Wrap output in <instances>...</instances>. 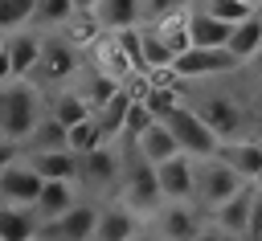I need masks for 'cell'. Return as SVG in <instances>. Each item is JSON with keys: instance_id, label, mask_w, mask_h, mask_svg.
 I'll return each mask as SVG.
<instances>
[{"instance_id": "6da1fadb", "label": "cell", "mask_w": 262, "mask_h": 241, "mask_svg": "<svg viewBox=\"0 0 262 241\" xmlns=\"http://www.w3.org/2000/svg\"><path fill=\"white\" fill-rule=\"evenodd\" d=\"M45 110H49V94L33 78H12V82L0 86V131H4V139L25 143L37 131V123L45 118Z\"/></svg>"}, {"instance_id": "7a4b0ae2", "label": "cell", "mask_w": 262, "mask_h": 241, "mask_svg": "<svg viewBox=\"0 0 262 241\" xmlns=\"http://www.w3.org/2000/svg\"><path fill=\"white\" fill-rule=\"evenodd\" d=\"M123 163H127L123 143H98V147L82 151V155H78V172H74L78 192L90 196V200H111V196L119 192Z\"/></svg>"}, {"instance_id": "3957f363", "label": "cell", "mask_w": 262, "mask_h": 241, "mask_svg": "<svg viewBox=\"0 0 262 241\" xmlns=\"http://www.w3.org/2000/svg\"><path fill=\"white\" fill-rule=\"evenodd\" d=\"M123 143V151H127V163H123V180H119V200L123 204H131L143 221L164 204V192H160V180H156V163H147L139 151H135V143L131 139H119Z\"/></svg>"}, {"instance_id": "277c9868", "label": "cell", "mask_w": 262, "mask_h": 241, "mask_svg": "<svg viewBox=\"0 0 262 241\" xmlns=\"http://www.w3.org/2000/svg\"><path fill=\"white\" fill-rule=\"evenodd\" d=\"M86 65V53L74 45V41H66L61 33H45V41H41V57H37V65H33V82L41 86V90H57V86H66V82H74L78 78V69Z\"/></svg>"}, {"instance_id": "5b68a950", "label": "cell", "mask_w": 262, "mask_h": 241, "mask_svg": "<svg viewBox=\"0 0 262 241\" xmlns=\"http://www.w3.org/2000/svg\"><path fill=\"white\" fill-rule=\"evenodd\" d=\"M205 229V208L196 200H164L147 216V233L160 241H192Z\"/></svg>"}, {"instance_id": "8992f818", "label": "cell", "mask_w": 262, "mask_h": 241, "mask_svg": "<svg viewBox=\"0 0 262 241\" xmlns=\"http://www.w3.org/2000/svg\"><path fill=\"white\" fill-rule=\"evenodd\" d=\"M242 65H246V61H242L229 45H192V49H184V53L172 61L176 78H184V82L225 78V74H233V69H242Z\"/></svg>"}, {"instance_id": "52a82bcc", "label": "cell", "mask_w": 262, "mask_h": 241, "mask_svg": "<svg viewBox=\"0 0 262 241\" xmlns=\"http://www.w3.org/2000/svg\"><path fill=\"white\" fill-rule=\"evenodd\" d=\"M164 123L172 127V135H176V143H180V151L184 155H192V159H201V155H213L217 151V143H221V135L201 118V110L192 106V102H180V106H172L168 114H164Z\"/></svg>"}, {"instance_id": "ba28073f", "label": "cell", "mask_w": 262, "mask_h": 241, "mask_svg": "<svg viewBox=\"0 0 262 241\" xmlns=\"http://www.w3.org/2000/svg\"><path fill=\"white\" fill-rule=\"evenodd\" d=\"M242 184H246V180H242L221 155H201V159H196V204H201L205 212L217 208L221 200H229Z\"/></svg>"}, {"instance_id": "9c48e42d", "label": "cell", "mask_w": 262, "mask_h": 241, "mask_svg": "<svg viewBox=\"0 0 262 241\" xmlns=\"http://www.w3.org/2000/svg\"><path fill=\"white\" fill-rule=\"evenodd\" d=\"M98 204L90 196H78L74 208H66L61 216L45 221L37 229V241H94V225H98Z\"/></svg>"}, {"instance_id": "30bf717a", "label": "cell", "mask_w": 262, "mask_h": 241, "mask_svg": "<svg viewBox=\"0 0 262 241\" xmlns=\"http://www.w3.org/2000/svg\"><path fill=\"white\" fill-rule=\"evenodd\" d=\"M143 233H147V221H143L131 204H123L119 196H111V200L98 204L94 241H139Z\"/></svg>"}, {"instance_id": "8fae6325", "label": "cell", "mask_w": 262, "mask_h": 241, "mask_svg": "<svg viewBox=\"0 0 262 241\" xmlns=\"http://www.w3.org/2000/svg\"><path fill=\"white\" fill-rule=\"evenodd\" d=\"M196 110H201V118L221 135V139H237V135H250L246 131V123H250V114H246V106L237 102V98H225V94H205V98H196L192 102Z\"/></svg>"}, {"instance_id": "7c38bea8", "label": "cell", "mask_w": 262, "mask_h": 241, "mask_svg": "<svg viewBox=\"0 0 262 241\" xmlns=\"http://www.w3.org/2000/svg\"><path fill=\"white\" fill-rule=\"evenodd\" d=\"M41 188H45V176H41L25 155L0 172V200H4V204H29V208H33L37 196H41Z\"/></svg>"}, {"instance_id": "4fadbf2b", "label": "cell", "mask_w": 262, "mask_h": 241, "mask_svg": "<svg viewBox=\"0 0 262 241\" xmlns=\"http://www.w3.org/2000/svg\"><path fill=\"white\" fill-rule=\"evenodd\" d=\"M156 180L164 200H196V159L192 155H172L164 163H156Z\"/></svg>"}, {"instance_id": "5bb4252c", "label": "cell", "mask_w": 262, "mask_h": 241, "mask_svg": "<svg viewBox=\"0 0 262 241\" xmlns=\"http://www.w3.org/2000/svg\"><path fill=\"white\" fill-rule=\"evenodd\" d=\"M254 184H258V180H246L229 200H221L217 208H209V221L221 225L225 233H237V237L250 241V204H254Z\"/></svg>"}, {"instance_id": "9a60e30c", "label": "cell", "mask_w": 262, "mask_h": 241, "mask_svg": "<svg viewBox=\"0 0 262 241\" xmlns=\"http://www.w3.org/2000/svg\"><path fill=\"white\" fill-rule=\"evenodd\" d=\"M213 155H221V159H225L242 180H262V139H254V135L221 139Z\"/></svg>"}, {"instance_id": "2e32d148", "label": "cell", "mask_w": 262, "mask_h": 241, "mask_svg": "<svg viewBox=\"0 0 262 241\" xmlns=\"http://www.w3.org/2000/svg\"><path fill=\"white\" fill-rule=\"evenodd\" d=\"M86 61H90L94 69L111 74V78H115L119 86H123V82H127V78L135 74V61H131V57L123 53V45H119V37H115V33H102V37H98V41H94V45L86 49Z\"/></svg>"}, {"instance_id": "e0dca14e", "label": "cell", "mask_w": 262, "mask_h": 241, "mask_svg": "<svg viewBox=\"0 0 262 241\" xmlns=\"http://www.w3.org/2000/svg\"><path fill=\"white\" fill-rule=\"evenodd\" d=\"M41 41H45V29H37V25H20V29H12V33L4 37L16 78H29V74H33L37 57H41Z\"/></svg>"}, {"instance_id": "ac0fdd59", "label": "cell", "mask_w": 262, "mask_h": 241, "mask_svg": "<svg viewBox=\"0 0 262 241\" xmlns=\"http://www.w3.org/2000/svg\"><path fill=\"white\" fill-rule=\"evenodd\" d=\"M49 94V114L70 131L74 123H82V118H90L94 114V106L82 98V90L74 86V82H66V86H57V90H45Z\"/></svg>"}, {"instance_id": "d6986e66", "label": "cell", "mask_w": 262, "mask_h": 241, "mask_svg": "<svg viewBox=\"0 0 262 241\" xmlns=\"http://www.w3.org/2000/svg\"><path fill=\"white\" fill-rule=\"evenodd\" d=\"M78 184L74 180H45V188H41V196H37V204H33V212L41 216V225L45 221H53V216H61L66 208H74L78 204Z\"/></svg>"}, {"instance_id": "ffe728a7", "label": "cell", "mask_w": 262, "mask_h": 241, "mask_svg": "<svg viewBox=\"0 0 262 241\" xmlns=\"http://www.w3.org/2000/svg\"><path fill=\"white\" fill-rule=\"evenodd\" d=\"M41 216L29 204H4L0 200V241H37Z\"/></svg>"}, {"instance_id": "44dd1931", "label": "cell", "mask_w": 262, "mask_h": 241, "mask_svg": "<svg viewBox=\"0 0 262 241\" xmlns=\"http://www.w3.org/2000/svg\"><path fill=\"white\" fill-rule=\"evenodd\" d=\"M131 94H127V86H119L98 110H94V118H98V127H102V139L106 143H119L123 139V131H127V110H131Z\"/></svg>"}, {"instance_id": "7402d4cb", "label": "cell", "mask_w": 262, "mask_h": 241, "mask_svg": "<svg viewBox=\"0 0 262 241\" xmlns=\"http://www.w3.org/2000/svg\"><path fill=\"white\" fill-rule=\"evenodd\" d=\"M135 151L147 159V163H164V159H172V155H180V143H176V135H172V127L164 123V118H156L139 139H135Z\"/></svg>"}, {"instance_id": "603a6c76", "label": "cell", "mask_w": 262, "mask_h": 241, "mask_svg": "<svg viewBox=\"0 0 262 241\" xmlns=\"http://www.w3.org/2000/svg\"><path fill=\"white\" fill-rule=\"evenodd\" d=\"M25 159L45 176V180H74L78 172V151L70 147H49V151H25Z\"/></svg>"}, {"instance_id": "cb8c5ba5", "label": "cell", "mask_w": 262, "mask_h": 241, "mask_svg": "<svg viewBox=\"0 0 262 241\" xmlns=\"http://www.w3.org/2000/svg\"><path fill=\"white\" fill-rule=\"evenodd\" d=\"M90 12L98 16V25H102L106 33H115V29H131V25H143V8H139V0H98Z\"/></svg>"}, {"instance_id": "d4e9b609", "label": "cell", "mask_w": 262, "mask_h": 241, "mask_svg": "<svg viewBox=\"0 0 262 241\" xmlns=\"http://www.w3.org/2000/svg\"><path fill=\"white\" fill-rule=\"evenodd\" d=\"M188 33H192V45H225V41H229V33H233V25H229V20H221V16H213V12H205L201 4H192Z\"/></svg>"}, {"instance_id": "484cf974", "label": "cell", "mask_w": 262, "mask_h": 241, "mask_svg": "<svg viewBox=\"0 0 262 241\" xmlns=\"http://www.w3.org/2000/svg\"><path fill=\"white\" fill-rule=\"evenodd\" d=\"M53 33H61L66 41H74V45H78V49L86 53V49H90V45H94V41H98V37H102L106 29L98 25V16H94L90 8H78V12H74V16H70V20L61 25V29H53Z\"/></svg>"}, {"instance_id": "4316f807", "label": "cell", "mask_w": 262, "mask_h": 241, "mask_svg": "<svg viewBox=\"0 0 262 241\" xmlns=\"http://www.w3.org/2000/svg\"><path fill=\"white\" fill-rule=\"evenodd\" d=\"M74 86L82 90V98H86V102H90L94 110H98V106H102V102H106V98H111V94L119 90V82H115L111 74H102V69H94L90 61H86V65L78 69V78H74Z\"/></svg>"}, {"instance_id": "83f0119b", "label": "cell", "mask_w": 262, "mask_h": 241, "mask_svg": "<svg viewBox=\"0 0 262 241\" xmlns=\"http://www.w3.org/2000/svg\"><path fill=\"white\" fill-rule=\"evenodd\" d=\"M225 45H229V49H233L242 61H250V57L262 49V12H250L246 20H237Z\"/></svg>"}, {"instance_id": "f1b7e54d", "label": "cell", "mask_w": 262, "mask_h": 241, "mask_svg": "<svg viewBox=\"0 0 262 241\" xmlns=\"http://www.w3.org/2000/svg\"><path fill=\"white\" fill-rule=\"evenodd\" d=\"M139 41H143V65H147V69H168V65L176 61L172 45H168L151 25H139Z\"/></svg>"}, {"instance_id": "f546056e", "label": "cell", "mask_w": 262, "mask_h": 241, "mask_svg": "<svg viewBox=\"0 0 262 241\" xmlns=\"http://www.w3.org/2000/svg\"><path fill=\"white\" fill-rule=\"evenodd\" d=\"M66 135H70V131H66V127H61V123H57V118H53V114L45 110V118L37 123V131H33V135H29V139H25L20 147H25V151H49V147H70V143H66Z\"/></svg>"}, {"instance_id": "4dcf8cb0", "label": "cell", "mask_w": 262, "mask_h": 241, "mask_svg": "<svg viewBox=\"0 0 262 241\" xmlns=\"http://www.w3.org/2000/svg\"><path fill=\"white\" fill-rule=\"evenodd\" d=\"M74 12H78L74 0H37V8H33V25L49 33V29H61Z\"/></svg>"}, {"instance_id": "1f68e13d", "label": "cell", "mask_w": 262, "mask_h": 241, "mask_svg": "<svg viewBox=\"0 0 262 241\" xmlns=\"http://www.w3.org/2000/svg\"><path fill=\"white\" fill-rule=\"evenodd\" d=\"M66 143H70V151H90V147H98V143H106L102 139V127H98V118L90 114V118H82V123H74L70 127V135H66Z\"/></svg>"}, {"instance_id": "d6a6232c", "label": "cell", "mask_w": 262, "mask_h": 241, "mask_svg": "<svg viewBox=\"0 0 262 241\" xmlns=\"http://www.w3.org/2000/svg\"><path fill=\"white\" fill-rule=\"evenodd\" d=\"M33 8H37V0H0V29H4V37L12 29H20V25H33Z\"/></svg>"}, {"instance_id": "836d02e7", "label": "cell", "mask_w": 262, "mask_h": 241, "mask_svg": "<svg viewBox=\"0 0 262 241\" xmlns=\"http://www.w3.org/2000/svg\"><path fill=\"white\" fill-rule=\"evenodd\" d=\"M192 4H201L205 12H213V16L229 20V25H237V20H246L250 12H258V8L246 4V0H192Z\"/></svg>"}, {"instance_id": "e575fe53", "label": "cell", "mask_w": 262, "mask_h": 241, "mask_svg": "<svg viewBox=\"0 0 262 241\" xmlns=\"http://www.w3.org/2000/svg\"><path fill=\"white\" fill-rule=\"evenodd\" d=\"M151 123H156L151 106H147V102H131V110H127V131H123V139H131V143H135V139H139V135H143V131H147Z\"/></svg>"}, {"instance_id": "d590c367", "label": "cell", "mask_w": 262, "mask_h": 241, "mask_svg": "<svg viewBox=\"0 0 262 241\" xmlns=\"http://www.w3.org/2000/svg\"><path fill=\"white\" fill-rule=\"evenodd\" d=\"M180 4H188V0H139V8H143V25H151V20L168 16V12H172V8H180Z\"/></svg>"}, {"instance_id": "8d00e7d4", "label": "cell", "mask_w": 262, "mask_h": 241, "mask_svg": "<svg viewBox=\"0 0 262 241\" xmlns=\"http://www.w3.org/2000/svg\"><path fill=\"white\" fill-rule=\"evenodd\" d=\"M250 241H262V180L254 184V204H250Z\"/></svg>"}, {"instance_id": "74e56055", "label": "cell", "mask_w": 262, "mask_h": 241, "mask_svg": "<svg viewBox=\"0 0 262 241\" xmlns=\"http://www.w3.org/2000/svg\"><path fill=\"white\" fill-rule=\"evenodd\" d=\"M192 241H246V237H237V233H225L221 225H213V221H209V225H205V229H201Z\"/></svg>"}, {"instance_id": "f35d334b", "label": "cell", "mask_w": 262, "mask_h": 241, "mask_svg": "<svg viewBox=\"0 0 262 241\" xmlns=\"http://www.w3.org/2000/svg\"><path fill=\"white\" fill-rule=\"evenodd\" d=\"M20 155H25V147H20L16 139H0V172H4L8 163H16Z\"/></svg>"}, {"instance_id": "ab89813d", "label": "cell", "mask_w": 262, "mask_h": 241, "mask_svg": "<svg viewBox=\"0 0 262 241\" xmlns=\"http://www.w3.org/2000/svg\"><path fill=\"white\" fill-rule=\"evenodd\" d=\"M12 78H16V69H12V57H8V45L0 41V86H4V82H12Z\"/></svg>"}, {"instance_id": "60d3db41", "label": "cell", "mask_w": 262, "mask_h": 241, "mask_svg": "<svg viewBox=\"0 0 262 241\" xmlns=\"http://www.w3.org/2000/svg\"><path fill=\"white\" fill-rule=\"evenodd\" d=\"M246 65H250V69H254V74H258V78H262V49H258V53H254V57H250V61H246Z\"/></svg>"}, {"instance_id": "b9f144b4", "label": "cell", "mask_w": 262, "mask_h": 241, "mask_svg": "<svg viewBox=\"0 0 262 241\" xmlns=\"http://www.w3.org/2000/svg\"><path fill=\"white\" fill-rule=\"evenodd\" d=\"M74 4H78V8H94L98 0H74Z\"/></svg>"}, {"instance_id": "7bdbcfd3", "label": "cell", "mask_w": 262, "mask_h": 241, "mask_svg": "<svg viewBox=\"0 0 262 241\" xmlns=\"http://www.w3.org/2000/svg\"><path fill=\"white\" fill-rule=\"evenodd\" d=\"M139 241H160V237H151V233H143V237H139Z\"/></svg>"}, {"instance_id": "ee69618b", "label": "cell", "mask_w": 262, "mask_h": 241, "mask_svg": "<svg viewBox=\"0 0 262 241\" xmlns=\"http://www.w3.org/2000/svg\"><path fill=\"white\" fill-rule=\"evenodd\" d=\"M246 4H254V8H262V0H246Z\"/></svg>"}, {"instance_id": "f6af8a7d", "label": "cell", "mask_w": 262, "mask_h": 241, "mask_svg": "<svg viewBox=\"0 0 262 241\" xmlns=\"http://www.w3.org/2000/svg\"><path fill=\"white\" fill-rule=\"evenodd\" d=\"M0 41H4V29H0Z\"/></svg>"}, {"instance_id": "bcb514c9", "label": "cell", "mask_w": 262, "mask_h": 241, "mask_svg": "<svg viewBox=\"0 0 262 241\" xmlns=\"http://www.w3.org/2000/svg\"><path fill=\"white\" fill-rule=\"evenodd\" d=\"M0 139H4V131H0Z\"/></svg>"}, {"instance_id": "7dc6e473", "label": "cell", "mask_w": 262, "mask_h": 241, "mask_svg": "<svg viewBox=\"0 0 262 241\" xmlns=\"http://www.w3.org/2000/svg\"><path fill=\"white\" fill-rule=\"evenodd\" d=\"M258 12H262V8H258Z\"/></svg>"}]
</instances>
